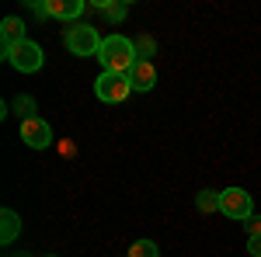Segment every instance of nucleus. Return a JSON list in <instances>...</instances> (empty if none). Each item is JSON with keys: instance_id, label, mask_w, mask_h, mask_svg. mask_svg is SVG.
<instances>
[{"instance_id": "1", "label": "nucleus", "mask_w": 261, "mask_h": 257, "mask_svg": "<svg viewBox=\"0 0 261 257\" xmlns=\"http://www.w3.org/2000/svg\"><path fill=\"white\" fill-rule=\"evenodd\" d=\"M136 42L125 39V35H105L98 49V63H101V73H129L136 66Z\"/></svg>"}, {"instance_id": "2", "label": "nucleus", "mask_w": 261, "mask_h": 257, "mask_svg": "<svg viewBox=\"0 0 261 257\" xmlns=\"http://www.w3.org/2000/svg\"><path fill=\"white\" fill-rule=\"evenodd\" d=\"M4 60L11 63L18 73H39L42 63H45V52H42L39 42L24 39V42H18V45H4Z\"/></svg>"}, {"instance_id": "3", "label": "nucleus", "mask_w": 261, "mask_h": 257, "mask_svg": "<svg viewBox=\"0 0 261 257\" xmlns=\"http://www.w3.org/2000/svg\"><path fill=\"white\" fill-rule=\"evenodd\" d=\"M101 35L94 24H70L66 32H63V45L73 52V56H98L101 49Z\"/></svg>"}, {"instance_id": "4", "label": "nucleus", "mask_w": 261, "mask_h": 257, "mask_svg": "<svg viewBox=\"0 0 261 257\" xmlns=\"http://www.w3.org/2000/svg\"><path fill=\"white\" fill-rule=\"evenodd\" d=\"M220 212L233 222H247L254 216V198L247 195L244 188H223L220 191Z\"/></svg>"}, {"instance_id": "5", "label": "nucleus", "mask_w": 261, "mask_h": 257, "mask_svg": "<svg viewBox=\"0 0 261 257\" xmlns=\"http://www.w3.org/2000/svg\"><path fill=\"white\" fill-rule=\"evenodd\" d=\"M94 94L105 104H122V101L133 94V83H129V73H101L94 80Z\"/></svg>"}, {"instance_id": "6", "label": "nucleus", "mask_w": 261, "mask_h": 257, "mask_svg": "<svg viewBox=\"0 0 261 257\" xmlns=\"http://www.w3.org/2000/svg\"><path fill=\"white\" fill-rule=\"evenodd\" d=\"M21 139L32 150H49L53 146V129H49V122L42 119V115H35V119L21 122Z\"/></svg>"}, {"instance_id": "7", "label": "nucleus", "mask_w": 261, "mask_h": 257, "mask_svg": "<svg viewBox=\"0 0 261 257\" xmlns=\"http://www.w3.org/2000/svg\"><path fill=\"white\" fill-rule=\"evenodd\" d=\"M42 18H56V21H70L77 24V18L84 14V0H45V4H35Z\"/></svg>"}, {"instance_id": "8", "label": "nucleus", "mask_w": 261, "mask_h": 257, "mask_svg": "<svg viewBox=\"0 0 261 257\" xmlns=\"http://www.w3.org/2000/svg\"><path fill=\"white\" fill-rule=\"evenodd\" d=\"M129 83H133L136 94L153 91V83H157V66H153L150 60H136V66L129 70Z\"/></svg>"}, {"instance_id": "9", "label": "nucleus", "mask_w": 261, "mask_h": 257, "mask_svg": "<svg viewBox=\"0 0 261 257\" xmlns=\"http://www.w3.org/2000/svg\"><path fill=\"white\" fill-rule=\"evenodd\" d=\"M0 39H4V45H18V42H24V21H21L18 14L4 18L0 21Z\"/></svg>"}, {"instance_id": "10", "label": "nucleus", "mask_w": 261, "mask_h": 257, "mask_svg": "<svg viewBox=\"0 0 261 257\" xmlns=\"http://www.w3.org/2000/svg\"><path fill=\"white\" fill-rule=\"evenodd\" d=\"M0 219H4V230H0V243H4V247H11V243L18 240V233H21V216L14 212V209H4V212H0Z\"/></svg>"}, {"instance_id": "11", "label": "nucleus", "mask_w": 261, "mask_h": 257, "mask_svg": "<svg viewBox=\"0 0 261 257\" xmlns=\"http://www.w3.org/2000/svg\"><path fill=\"white\" fill-rule=\"evenodd\" d=\"M195 205H199V212H220V191H213V188H205L195 195Z\"/></svg>"}, {"instance_id": "12", "label": "nucleus", "mask_w": 261, "mask_h": 257, "mask_svg": "<svg viewBox=\"0 0 261 257\" xmlns=\"http://www.w3.org/2000/svg\"><path fill=\"white\" fill-rule=\"evenodd\" d=\"M94 7H98L101 14H105V18L112 21V24H119V21L125 18V7H122V4H112V0H98Z\"/></svg>"}, {"instance_id": "13", "label": "nucleus", "mask_w": 261, "mask_h": 257, "mask_svg": "<svg viewBox=\"0 0 261 257\" xmlns=\"http://www.w3.org/2000/svg\"><path fill=\"white\" fill-rule=\"evenodd\" d=\"M125 257H161V250H157L153 240H136V243L129 247V254H125Z\"/></svg>"}, {"instance_id": "14", "label": "nucleus", "mask_w": 261, "mask_h": 257, "mask_svg": "<svg viewBox=\"0 0 261 257\" xmlns=\"http://www.w3.org/2000/svg\"><path fill=\"white\" fill-rule=\"evenodd\" d=\"M14 108H18L21 122H24V119H35V101L28 98V94H18V98H14Z\"/></svg>"}, {"instance_id": "15", "label": "nucleus", "mask_w": 261, "mask_h": 257, "mask_svg": "<svg viewBox=\"0 0 261 257\" xmlns=\"http://www.w3.org/2000/svg\"><path fill=\"white\" fill-rule=\"evenodd\" d=\"M133 42H136V56H140V60H150V56H153V49H157L150 35H140V39H133Z\"/></svg>"}, {"instance_id": "16", "label": "nucleus", "mask_w": 261, "mask_h": 257, "mask_svg": "<svg viewBox=\"0 0 261 257\" xmlns=\"http://www.w3.org/2000/svg\"><path fill=\"white\" fill-rule=\"evenodd\" d=\"M244 230H247V237H261V216H251L244 222Z\"/></svg>"}, {"instance_id": "17", "label": "nucleus", "mask_w": 261, "mask_h": 257, "mask_svg": "<svg viewBox=\"0 0 261 257\" xmlns=\"http://www.w3.org/2000/svg\"><path fill=\"white\" fill-rule=\"evenodd\" d=\"M247 250L251 257H261V237H247Z\"/></svg>"}]
</instances>
